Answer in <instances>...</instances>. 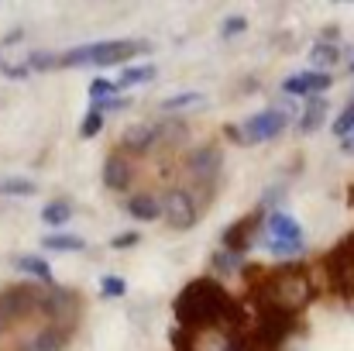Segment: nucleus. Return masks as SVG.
I'll return each mask as SVG.
<instances>
[{"label": "nucleus", "instance_id": "nucleus-9", "mask_svg": "<svg viewBox=\"0 0 354 351\" xmlns=\"http://www.w3.org/2000/svg\"><path fill=\"white\" fill-rule=\"evenodd\" d=\"M282 87H286V93H320V90L330 87V76H324V73H306V76L286 80Z\"/></svg>", "mask_w": 354, "mask_h": 351}, {"label": "nucleus", "instance_id": "nucleus-24", "mask_svg": "<svg viewBox=\"0 0 354 351\" xmlns=\"http://www.w3.org/2000/svg\"><path fill=\"white\" fill-rule=\"evenodd\" d=\"M351 131H354V100L341 111L337 124H334V134H341V138H351Z\"/></svg>", "mask_w": 354, "mask_h": 351}, {"label": "nucleus", "instance_id": "nucleus-21", "mask_svg": "<svg viewBox=\"0 0 354 351\" xmlns=\"http://www.w3.org/2000/svg\"><path fill=\"white\" fill-rule=\"evenodd\" d=\"M17 269H24V272H31V276H38V279H52V272H48V265L41 262V258H31V255H24V258H17Z\"/></svg>", "mask_w": 354, "mask_h": 351}, {"label": "nucleus", "instance_id": "nucleus-19", "mask_svg": "<svg viewBox=\"0 0 354 351\" xmlns=\"http://www.w3.org/2000/svg\"><path fill=\"white\" fill-rule=\"evenodd\" d=\"M324 114H327V104H324V100H313L310 111L303 114V124H299V127H303V131H317L320 120H324Z\"/></svg>", "mask_w": 354, "mask_h": 351}, {"label": "nucleus", "instance_id": "nucleus-1", "mask_svg": "<svg viewBox=\"0 0 354 351\" xmlns=\"http://www.w3.org/2000/svg\"><path fill=\"white\" fill-rule=\"evenodd\" d=\"M176 317L186 331H196V327H234L241 314L217 282L200 279V282H189L183 296L176 300Z\"/></svg>", "mask_w": 354, "mask_h": 351}, {"label": "nucleus", "instance_id": "nucleus-27", "mask_svg": "<svg viewBox=\"0 0 354 351\" xmlns=\"http://www.w3.org/2000/svg\"><path fill=\"white\" fill-rule=\"evenodd\" d=\"M265 244H268L272 255H296V251H303V244H292V241H272V237H265Z\"/></svg>", "mask_w": 354, "mask_h": 351}, {"label": "nucleus", "instance_id": "nucleus-33", "mask_svg": "<svg viewBox=\"0 0 354 351\" xmlns=\"http://www.w3.org/2000/svg\"><path fill=\"white\" fill-rule=\"evenodd\" d=\"M138 241V234H124V237H114V248H131Z\"/></svg>", "mask_w": 354, "mask_h": 351}, {"label": "nucleus", "instance_id": "nucleus-2", "mask_svg": "<svg viewBox=\"0 0 354 351\" xmlns=\"http://www.w3.org/2000/svg\"><path fill=\"white\" fill-rule=\"evenodd\" d=\"M261 300L268 303V310L289 317V314H299L313 300V282H310V276L303 269H282V272H275L265 282Z\"/></svg>", "mask_w": 354, "mask_h": 351}, {"label": "nucleus", "instance_id": "nucleus-35", "mask_svg": "<svg viewBox=\"0 0 354 351\" xmlns=\"http://www.w3.org/2000/svg\"><path fill=\"white\" fill-rule=\"evenodd\" d=\"M351 73H354V66H351Z\"/></svg>", "mask_w": 354, "mask_h": 351}, {"label": "nucleus", "instance_id": "nucleus-32", "mask_svg": "<svg viewBox=\"0 0 354 351\" xmlns=\"http://www.w3.org/2000/svg\"><path fill=\"white\" fill-rule=\"evenodd\" d=\"M221 31H224V35H237V31H244V17H231V21H224V24H221Z\"/></svg>", "mask_w": 354, "mask_h": 351}, {"label": "nucleus", "instance_id": "nucleus-6", "mask_svg": "<svg viewBox=\"0 0 354 351\" xmlns=\"http://www.w3.org/2000/svg\"><path fill=\"white\" fill-rule=\"evenodd\" d=\"M145 48H148V42H100V45H90V62L107 66V62L131 59V55H138Z\"/></svg>", "mask_w": 354, "mask_h": 351}, {"label": "nucleus", "instance_id": "nucleus-28", "mask_svg": "<svg viewBox=\"0 0 354 351\" xmlns=\"http://www.w3.org/2000/svg\"><path fill=\"white\" fill-rule=\"evenodd\" d=\"M100 124H104V120H100V114L93 111V114L83 117V127H80V134H83V138H93V134H100Z\"/></svg>", "mask_w": 354, "mask_h": 351}, {"label": "nucleus", "instance_id": "nucleus-23", "mask_svg": "<svg viewBox=\"0 0 354 351\" xmlns=\"http://www.w3.org/2000/svg\"><path fill=\"white\" fill-rule=\"evenodd\" d=\"M251 228H254V217H244L231 231H224V241H227L231 248H241V244H244V231H251Z\"/></svg>", "mask_w": 354, "mask_h": 351}, {"label": "nucleus", "instance_id": "nucleus-7", "mask_svg": "<svg viewBox=\"0 0 354 351\" xmlns=\"http://www.w3.org/2000/svg\"><path fill=\"white\" fill-rule=\"evenodd\" d=\"M286 124L282 111H261V114L248 117L244 120V141H265V138H275Z\"/></svg>", "mask_w": 354, "mask_h": 351}, {"label": "nucleus", "instance_id": "nucleus-20", "mask_svg": "<svg viewBox=\"0 0 354 351\" xmlns=\"http://www.w3.org/2000/svg\"><path fill=\"white\" fill-rule=\"evenodd\" d=\"M0 193H10V197H31V193H35V183H31V179H3V183H0Z\"/></svg>", "mask_w": 354, "mask_h": 351}, {"label": "nucleus", "instance_id": "nucleus-25", "mask_svg": "<svg viewBox=\"0 0 354 351\" xmlns=\"http://www.w3.org/2000/svg\"><path fill=\"white\" fill-rule=\"evenodd\" d=\"M151 76H155V69H151V66H145V69H127V73L120 76L118 87H131V83H148Z\"/></svg>", "mask_w": 354, "mask_h": 351}, {"label": "nucleus", "instance_id": "nucleus-18", "mask_svg": "<svg viewBox=\"0 0 354 351\" xmlns=\"http://www.w3.org/2000/svg\"><path fill=\"white\" fill-rule=\"evenodd\" d=\"M45 248H55V251H83V237H73V234H55V237H45Z\"/></svg>", "mask_w": 354, "mask_h": 351}, {"label": "nucleus", "instance_id": "nucleus-17", "mask_svg": "<svg viewBox=\"0 0 354 351\" xmlns=\"http://www.w3.org/2000/svg\"><path fill=\"white\" fill-rule=\"evenodd\" d=\"M62 348V334L59 331H41L35 341H28L24 351H59Z\"/></svg>", "mask_w": 354, "mask_h": 351}, {"label": "nucleus", "instance_id": "nucleus-29", "mask_svg": "<svg viewBox=\"0 0 354 351\" xmlns=\"http://www.w3.org/2000/svg\"><path fill=\"white\" fill-rule=\"evenodd\" d=\"M214 265H217L221 272H234L237 269V251H221V255L214 258Z\"/></svg>", "mask_w": 354, "mask_h": 351}, {"label": "nucleus", "instance_id": "nucleus-14", "mask_svg": "<svg viewBox=\"0 0 354 351\" xmlns=\"http://www.w3.org/2000/svg\"><path fill=\"white\" fill-rule=\"evenodd\" d=\"M45 307L52 310V317H62V314H66V317H73V314H76V300H73V293H69V289H55V293H52V300H48Z\"/></svg>", "mask_w": 354, "mask_h": 351}, {"label": "nucleus", "instance_id": "nucleus-22", "mask_svg": "<svg viewBox=\"0 0 354 351\" xmlns=\"http://www.w3.org/2000/svg\"><path fill=\"white\" fill-rule=\"evenodd\" d=\"M69 214H73V210H69V204H59V200H55V204H48V207H45V214H41V217H45V224H66V221H69Z\"/></svg>", "mask_w": 354, "mask_h": 351}, {"label": "nucleus", "instance_id": "nucleus-16", "mask_svg": "<svg viewBox=\"0 0 354 351\" xmlns=\"http://www.w3.org/2000/svg\"><path fill=\"white\" fill-rule=\"evenodd\" d=\"M337 55H341V48L330 45V42H320V45L310 48V62H313V66H334Z\"/></svg>", "mask_w": 354, "mask_h": 351}, {"label": "nucleus", "instance_id": "nucleus-30", "mask_svg": "<svg viewBox=\"0 0 354 351\" xmlns=\"http://www.w3.org/2000/svg\"><path fill=\"white\" fill-rule=\"evenodd\" d=\"M124 289H127V286H124L120 276H107V279H104V296H124Z\"/></svg>", "mask_w": 354, "mask_h": 351}, {"label": "nucleus", "instance_id": "nucleus-4", "mask_svg": "<svg viewBox=\"0 0 354 351\" xmlns=\"http://www.w3.org/2000/svg\"><path fill=\"white\" fill-rule=\"evenodd\" d=\"M165 221L176 231H186V228L196 224V204H193V197L186 190H172L165 197Z\"/></svg>", "mask_w": 354, "mask_h": 351}, {"label": "nucleus", "instance_id": "nucleus-5", "mask_svg": "<svg viewBox=\"0 0 354 351\" xmlns=\"http://www.w3.org/2000/svg\"><path fill=\"white\" fill-rule=\"evenodd\" d=\"M330 279H334V286H337L344 296L354 293V237H348V241L330 255Z\"/></svg>", "mask_w": 354, "mask_h": 351}, {"label": "nucleus", "instance_id": "nucleus-13", "mask_svg": "<svg viewBox=\"0 0 354 351\" xmlns=\"http://www.w3.org/2000/svg\"><path fill=\"white\" fill-rule=\"evenodd\" d=\"M104 179H107L111 190H124V186L131 183V165H127V159L111 155V159H107V169H104Z\"/></svg>", "mask_w": 354, "mask_h": 351}, {"label": "nucleus", "instance_id": "nucleus-15", "mask_svg": "<svg viewBox=\"0 0 354 351\" xmlns=\"http://www.w3.org/2000/svg\"><path fill=\"white\" fill-rule=\"evenodd\" d=\"M131 217H138V221H155L162 210H158V204H155V197H134L131 200Z\"/></svg>", "mask_w": 354, "mask_h": 351}, {"label": "nucleus", "instance_id": "nucleus-11", "mask_svg": "<svg viewBox=\"0 0 354 351\" xmlns=\"http://www.w3.org/2000/svg\"><path fill=\"white\" fill-rule=\"evenodd\" d=\"M155 134H158L155 124H134V127L124 134V148H127V152H145V148H151Z\"/></svg>", "mask_w": 354, "mask_h": 351}, {"label": "nucleus", "instance_id": "nucleus-12", "mask_svg": "<svg viewBox=\"0 0 354 351\" xmlns=\"http://www.w3.org/2000/svg\"><path fill=\"white\" fill-rule=\"evenodd\" d=\"M217 165H221V155H217L214 148H203V152H196V155L189 159V169H193L200 179H207V183H214Z\"/></svg>", "mask_w": 354, "mask_h": 351}, {"label": "nucleus", "instance_id": "nucleus-8", "mask_svg": "<svg viewBox=\"0 0 354 351\" xmlns=\"http://www.w3.org/2000/svg\"><path fill=\"white\" fill-rule=\"evenodd\" d=\"M268 237H272V241H292V244H303V228H299L289 214H272V217H268Z\"/></svg>", "mask_w": 354, "mask_h": 351}, {"label": "nucleus", "instance_id": "nucleus-31", "mask_svg": "<svg viewBox=\"0 0 354 351\" xmlns=\"http://www.w3.org/2000/svg\"><path fill=\"white\" fill-rule=\"evenodd\" d=\"M111 90H118V87H114V83H107V80H97V83L90 87L93 100H104V93H111Z\"/></svg>", "mask_w": 354, "mask_h": 351}, {"label": "nucleus", "instance_id": "nucleus-10", "mask_svg": "<svg viewBox=\"0 0 354 351\" xmlns=\"http://www.w3.org/2000/svg\"><path fill=\"white\" fill-rule=\"evenodd\" d=\"M286 327H289V317H286V314L268 310V314H265V321H261V345H265V348H275V345L282 341Z\"/></svg>", "mask_w": 354, "mask_h": 351}, {"label": "nucleus", "instance_id": "nucleus-26", "mask_svg": "<svg viewBox=\"0 0 354 351\" xmlns=\"http://www.w3.org/2000/svg\"><path fill=\"white\" fill-rule=\"evenodd\" d=\"M193 104H200V93H179V97H169L162 107H165V111H176V107H193Z\"/></svg>", "mask_w": 354, "mask_h": 351}, {"label": "nucleus", "instance_id": "nucleus-3", "mask_svg": "<svg viewBox=\"0 0 354 351\" xmlns=\"http://www.w3.org/2000/svg\"><path fill=\"white\" fill-rule=\"evenodd\" d=\"M186 345L183 351H241L234 327H196L183 334Z\"/></svg>", "mask_w": 354, "mask_h": 351}, {"label": "nucleus", "instance_id": "nucleus-34", "mask_svg": "<svg viewBox=\"0 0 354 351\" xmlns=\"http://www.w3.org/2000/svg\"><path fill=\"white\" fill-rule=\"evenodd\" d=\"M344 152H348V155H354V134H351V138H344Z\"/></svg>", "mask_w": 354, "mask_h": 351}]
</instances>
